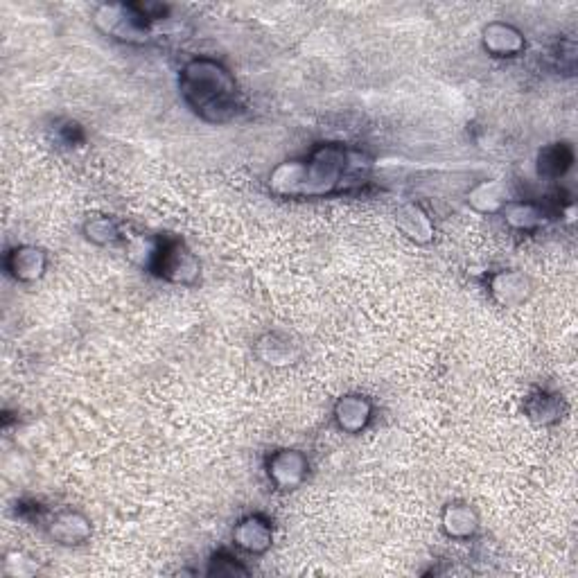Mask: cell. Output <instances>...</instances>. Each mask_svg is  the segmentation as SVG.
<instances>
[{"label":"cell","instance_id":"cell-1","mask_svg":"<svg viewBox=\"0 0 578 578\" xmlns=\"http://www.w3.org/2000/svg\"><path fill=\"white\" fill-rule=\"evenodd\" d=\"M179 89L188 107L201 120L224 125L240 111V91L231 70L220 61L197 57L181 70Z\"/></svg>","mask_w":578,"mask_h":578},{"label":"cell","instance_id":"cell-2","mask_svg":"<svg viewBox=\"0 0 578 578\" xmlns=\"http://www.w3.org/2000/svg\"><path fill=\"white\" fill-rule=\"evenodd\" d=\"M357 161L359 156L348 152L344 145L326 143L314 147L308 159H303L301 197H326L344 188V181Z\"/></svg>","mask_w":578,"mask_h":578},{"label":"cell","instance_id":"cell-3","mask_svg":"<svg viewBox=\"0 0 578 578\" xmlns=\"http://www.w3.org/2000/svg\"><path fill=\"white\" fill-rule=\"evenodd\" d=\"M150 267L172 285L192 287L201 276V265L183 240L163 238L154 244Z\"/></svg>","mask_w":578,"mask_h":578},{"label":"cell","instance_id":"cell-4","mask_svg":"<svg viewBox=\"0 0 578 578\" xmlns=\"http://www.w3.org/2000/svg\"><path fill=\"white\" fill-rule=\"evenodd\" d=\"M95 25L107 37L122 43H145L150 39V21L138 5H100L93 16Z\"/></svg>","mask_w":578,"mask_h":578},{"label":"cell","instance_id":"cell-5","mask_svg":"<svg viewBox=\"0 0 578 578\" xmlns=\"http://www.w3.org/2000/svg\"><path fill=\"white\" fill-rule=\"evenodd\" d=\"M308 457L301 450H276L267 461V477L271 484L283 493L296 490L303 486L305 477H308Z\"/></svg>","mask_w":578,"mask_h":578},{"label":"cell","instance_id":"cell-6","mask_svg":"<svg viewBox=\"0 0 578 578\" xmlns=\"http://www.w3.org/2000/svg\"><path fill=\"white\" fill-rule=\"evenodd\" d=\"M46 533L61 547H77L93 536V524L82 511L64 509L46 520Z\"/></svg>","mask_w":578,"mask_h":578},{"label":"cell","instance_id":"cell-7","mask_svg":"<svg viewBox=\"0 0 578 578\" xmlns=\"http://www.w3.org/2000/svg\"><path fill=\"white\" fill-rule=\"evenodd\" d=\"M488 292L502 308H520L531 296V280L520 269H502L488 278Z\"/></svg>","mask_w":578,"mask_h":578},{"label":"cell","instance_id":"cell-8","mask_svg":"<svg viewBox=\"0 0 578 578\" xmlns=\"http://www.w3.org/2000/svg\"><path fill=\"white\" fill-rule=\"evenodd\" d=\"M481 46H484L488 55L509 59L522 55L524 48H527V41H524V34L515 28V25L493 21L481 32Z\"/></svg>","mask_w":578,"mask_h":578},{"label":"cell","instance_id":"cell-9","mask_svg":"<svg viewBox=\"0 0 578 578\" xmlns=\"http://www.w3.org/2000/svg\"><path fill=\"white\" fill-rule=\"evenodd\" d=\"M233 542L235 547L247 551V554L260 556L274 545V529H271V522L262 518V515H247V518L235 524Z\"/></svg>","mask_w":578,"mask_h":578},{"label":"cell","instance_id":"cell-10","mask_svg":"<svg viewBox=\"0 0 578 578\" xmlns=\"http://www.w3.org/2000/svg\"><path fill=\"white\" fill-rule=\"evenodd\" d=\"M5 269L10 271V276L19 283H34V280L43 278L48 269V256L41 247L34 244H21L14 247L5 258Z\"/></svg>","mask_w":578,"mask_h":578},{"label":"cell","instance_id":"cell-11","mask_svg":"<svg viewBox=\"0 0 578 578\" xmlns=\"http://www.w3.org/2000/svg\"><path fill=\"white\" fill-rule=\"evenodd\" d=\"M335 423L346 434H359L369 427L373 418V402L362 393H348L335 402L332 409Z\"/></svg>","mask_w":578,"mask_h":578},{"label":"cell","instance_id":"cell-12","mask_svg":"<svg viewBox=\"0 0 578 578\" xmlns=\"http://www.w3.org/2000/svg\"><path fill=\"white\" fill-rule=\"evenodd\" d=\"M441 527L452 540H470L479 531V515L470 504L452 502L441 513Z\"/></svg>","mask_w":578,"mask_h":578},{"label":"cell","instance_id":"cell-13","mask_svg":"<svg viewBox=\"0 0 578 578\" xmlns=\"http://www.w3.org/2000/svg\"><path fill=\"white\" fill-rule=\"evenodd\" d=\"M396 226L407 240L416 244H429L434 240L432 217H429L427 210L418 204L400 206L396 213Z\"/></svg>","mask_w":578,"mask_h":578},{"label":"cell","instance_id":"cell-14","mask_svg":"<svg viewBox=\"0 0 578 578\" xmlns=\"http://www.w3.org/2000/svg\"><path fill=\"white\" fill-rule=\"evenodd\" d=\"M256 355L260 362L269 366H287L299 359V348H296L292 339L280 335V332H269V335L258 339Z\"/></svg>","mask_w":578,"mask_h":578},{"label":"cell","instance_id":"cell-15","mask_svg":"<svg viewBox=\"0 0 578 578\" xmlns=\"http://www.w3.org/2000/svg\"><path fill=\"white\" fill-rule=\"evenodd\" d=\"M504 217V222L511 226L515 231H524L531 233L540 229L545 224V210H542L540 204H533V201H513L509 199L504 204V208L499 210Z\"/></svg>","mask_w":578,"mask_h":578},{"label":"cell","instance_id":"cell-16","mask_svg":"<svg viewBox=\"0 0 578 578\" xmlns=\"http://www.w3.org/2000/svg\"><path fill=\"white\" fill-rule=\"evenodd\" d=\"M506 201V188L502 181L497 179H486V181H479L475 188H470L468 192V206L472 210H477L481 215H495L499 210L504 208Z\"/></svg>","mask_w":578,"mask_h":578},{"label":"cell","instance_id":"cell-17","mask_svg":"<svg viewBox=\"0 0 578 578\" xmlns=\"http://www.w3.org/2000/svg\"><path fill=\"white\" fill-rule=\"evenodd\" d=\"M269 188L280 197H301L303 188V161H285L276 165L269 174Z\"/></svg>","mask_w":578,"mask_h":578},{"label":"cell","instance_id":"cell-18","mask_svg":"<svg viewBox=\"0 0 578 578\" xmlns=\"http://www.w3.org/2000/svg\"><path fill=\"white\" fill-rule=\"evenodd\" d=\"M524 409H527V414L533 423H538V425L558 423V420L565 414L563 396H558V393H549V391H538L536 396H531Z\"/></svg>","mask_w":578,"mask_h":578},{"label":"cell","instance_id":"cell-19","mask_svg":"<svg viewBox=\"0 0 578 578\" xmlns=\"http://www.w3.org/2000/svg\"><path fill=\"white\" fill-rule=\"evenodd\" d=\"M572 161H574V152L572 147L565 145V143H554L545 147V150L540 152L538 156V172L540 177H547V179H558L563 177V174L572 168Z\"/></svg>","mask_w":578,"mask_h":578},{"label":"cell","instance_id":"cell-20","mask_svg":"<svg viewBox=\"0 0 578 578\" xmlns=\"http://www.w3.org/2000/svg\"><path fill=\"white\" fill-rule=\"evenodd\" d=\"M84 238L98 244V247H111V244L122 240V229L113 217H91V220H86L84 224Z\"/></svg>","mask_w":578,"mask_h":578},{"label":"cell","instance_id":"cell-21","mask_svg":"<svg viewBox=\"0 0 578 578\" xmlns=\"http://www.w3.org/2000/svg\"><path fill=\"white\" fill-rule=\"evenodd\" d=\"M208 574H213V576H238V574H247V569H244L240 563H235V558L222 554V556H217V558L210 560Z\"/></svg>","mask_w":578,"mask_h":578},{"label":"cell","instance_id":"cell-22","mask_svg":"<svg viewBox=\"0 0 578 578\" xmlns=\"http://www.w3.org/2000/svg\"><path fill=\"white\" fill-rule=\"evenodd\" d=\"M556 64L563 73L572 75L576 70V43L572 39L560 41L558 46V55H556Z\"/></svg>","mask_w":578,"mask_h":578}]
</instances>
